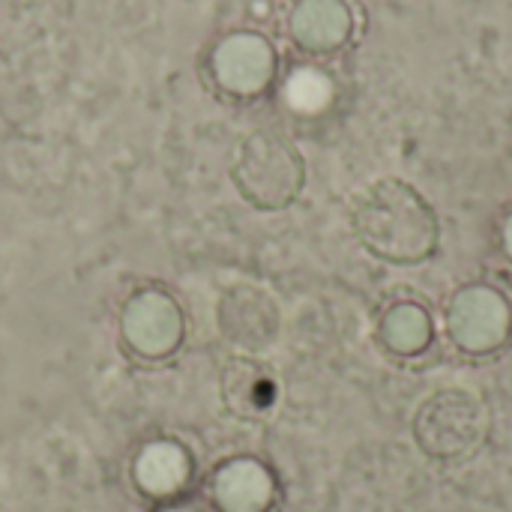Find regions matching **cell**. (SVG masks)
Masks as SVG:
<instances>
[{
	"mask_svg": "<svg viewBox=\"0 0 512 512\" xmlns=\"http://www.w3.org/2000/svg\"><path fill=\"white\" fill-rule=\"evenodd\" d=\"M351 228L372 258L396 267L429 261L441 243V222L432 204L399 177H381L357 195Z\"/></svg>",
	"mask_w": 512,
	"mask_h": 512,
	"instance_id": "6da1fadb",
	"label": "cell"
},
{
	"mask_svg": "<svg viewBox=\"0 0 512 512\" xmlns=\"http://www.w3.org/2000/svg\"><path fill=\"white\" fill-rule=\"evenodd\" d=\"M489 408L468 387H441L429 393L411 420L414 444L432 462H462L474 456L489 435Z\"/></svg>",
	"mask_w": 512,
	"mask_h": 512,
	"instance_id": "7a4b0ae2",
	"label": "cell"
},
{
	"mask_svg": "<svg viewBox=\"0 0 512 512\" xmlns=\"http://www.w3.org/2000/svg\"><path fill=\"white\" fill-rule=\"evenodd\" d=\"M450 342L468 357H492L512 336V303L495 285L459 288L444 312Z\"/></svg>",
	"mask_w": 512,
	"mask_h": 512,
	"instance_id": "3957f363",
	"label": "cell"
},
{
	"mask_svg": "<svg viewBox=\"0 0 512 512\" xmlns=\"http://www.w3.org/2000/svg\"><path fill=\"white\" fill-rule=\"evenodd\" d=\"M243 174L249 195H255L261 204H285L297 195L303 183V159L294 150V144L282 135L261 132L249 138L243 150Z\"/></svg>",
	"mask_w": 512,
	"mask_h": 512,
	"instance_id": "277c9868",
	"label": "cell"
},
{
	"mask_svg": "<svg viewBox=\"0 0 512 512\" xmlns=\"http://www.w3.org/2000/svg\"><path fill=\"white\" fill-rule=\"evenodd\" d=\"M378 342L399 360H414L435 342V321L417 300H396L378 318Z\"/></svg>",
	"mask_w": 512,
	"mask_h": 512,
	"instance_id": "5b68a950",
	"label": "cell"
},
{
	"mask_svg": "<svg viewBox=\"0 0 512 512\" xmlns=\"http://www.w3.org/2000/svg\"><path fill=\"white\" fill-rule=\"evenodd\" d=\"M501 246H504V255L512 261V213L504 219V228H501Z\"/></svg>",
	"mask_w": 512,
	"mask_h": 512,
	"instance_id": "8992f818",
	"label": "cell"
}]
</instances>
